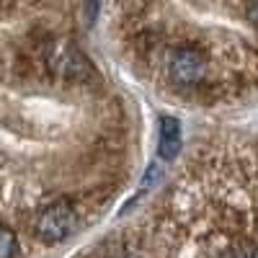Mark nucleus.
<instances>
[{
	"label": "nucleus",
	"mask_w": 258,
	"mask_h": 258,
	"mask_svg": "<svg viewBox=\"0 0 258 258\" xmlns=\"http://www.w3.org/2000/svg\"><path fill=\"white\" fill-rule=\"evenodd\" d=\"M47 68L64 80L83 83L93 78V64L70 41H52L47 47Z\"/></svg>",
	"instance_id": "obj_1"
},
{
	"label": "nucleus",
	"mask_w": 258,
	"mask_h": 258,
	"mask_svg": "<svg viewBox=\"0 0 258 258\" xmlns=\"http://www.w3.org/2000/svg\"><path fill=\"white\" fill-rule=\"evenodd\" d=\"M78 227V212L68 202L49 204L36 220V232L44 243H62L68 240Z\"/></svg>",
	"instance_id": "obj_2"
},
{
	"label": "nucleus",
	"mask_w": 258,
	"mask_h": 258,
	"mask_svg": "<svg viewBox=\"0 0 258 258\" xmlns=\"http://www.w3.org/2000/svg\"><path fill=\"white\" fill-rule=\"evenodd\" d=\"M165 70L178 85H197L207 78V59L194 47H176L165 59Z\"/></svg>",
	"instance_id": "obj_3"
},
{
	"label": "nucleus",
	"mask_w": 258,
	"mask_h": 258,
	"mask_svg": "<svg viewBox=\"0 0 258 258\" xmlns=\"http://www.w3.org/2000/svg\"><path fill=\"white\" fill-rule=\"evenodd\" d=\"M181 150V121L173 116H160L158 121V155L173 160Z\"/></svg>",
	"instance_id": "obj_4"
},
{
	"label": "nucleus",
	"mask_w": 258,
	"mask_h": 258,
	"mask_svg": "<svg viewBox=\"0 0 258 258\" xmlns=\"http://www.w3.org/2000/svg\"><path fill=\"white\" fill-rule=\"evenodd\" d=\"M16 238H13V232L6 230V227H0V258H13L16 253Z\"/></svg>",
	"instance_id": "obj_5"
},
{
	"label": "nucleus",
	"mask_w": 258,
	"mask_h": 258,
	"mask_svg": "<svg viewBox=\"0 0 258 258\" xmlns=\"http://www.w3.org/2000/svg\"><path fill=\"white\" fill-rule=\"evenodd\" d=\"M101 11V0H83V16H85V26H93Z\"/></svg>",
	"instance_id": "obj_6"
},
{
	"label": "nucleus",
	"mask_w": 258,
	"mask_h": 258,
	"mask_svg": "<svg viewBox=\"0 0 258 258\" xmlns=\"http://www.w3.org/2000/svg\"><path fill=\"white\" fill-rule=\"evenodd\" d=\"M155 178H158V168H155V165H150V168L145 170V176H142V181H140V186H137V188H140V191H145L147 186H153V183H155Z\"/></svg>",
	"instance_id": "obj_7"
},
{
	"label": "nucleus",
	"mask_w": 258,
	"mask_h": 258,
	"mask_svg": "<svg viewBox=\"0 0 258 258\" xmlns=\"http://www.w3.org/2000/svg\"><path fill=\"white\" fill-rule=\"evenodd\" d=\"M248 18H250L253 26H258V0H250V6H248Z\"/></svg>",
	"instance_id": "obj_8"
},
{
	"label": "nucleus",
	"mask_w": 258,
	"mask_h": 258,
	"mask_svg": "<svg viewBox=\"0 0 258 258\" xmlns=\"http://www.w3.org/2000/svg\"><path fill=\"white\" fill-rule=\"evenodd\" d=\"M222 258H250V255L243 253V250H232V253H227V255H222Z\"/></svg>",
	"instance_id": "obj_9"
},
{
	"label": "nucleus",
	"mask_w": 258,
	"mask_h": 258,
	"mask_svg": "<svg viewBox=\"0 0 258 258\" xmlns=\"http://www.w3.org/2000/svg\"><path fill=\"white\" fill-rule=\"evenodd\" d=\"M248 255H250V258H258V248H253V250H248Z\"/></svg>",
	"instance_id": "obj_10"
}]
</instances>
